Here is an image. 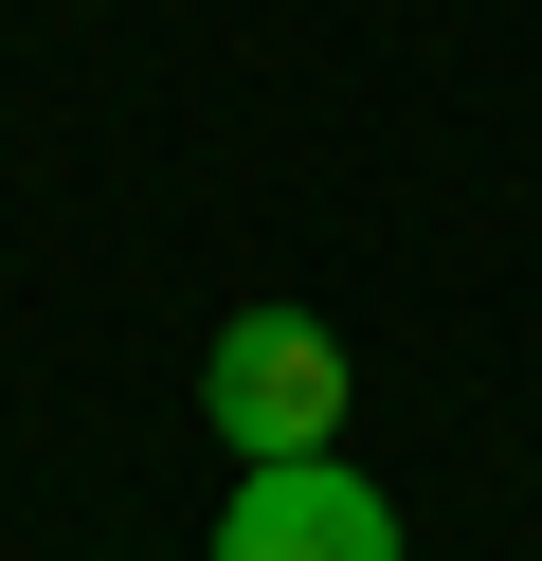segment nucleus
<instances>
[{"instance_id":"f257e3e1","label":"nucleus","mask_w":542,"mask_h":561,"mask_svg":"<svg viewBox=\"0 0 542 561\" xmlns=\"http://www.w3.org/2000/svg\"><path fill=\"white\" fill-rule=\"evenodd\" d=\"M199 416L272 471V453H325L344 435V344L308 327V308H235L217 327V363H199Z\"/></svg>"},{"instance_id":"f03ea898","label":"nucleus","mask_w":542,"mask_h":561,"mask_svg":"<svg viewBox=\"0 0 542 561\" xmlns=\"http://www.w3.org/2000/svg\"><path fill=\"white\" fill-rule=\"evenodd\" d=\"M217 561H397V507L344 453H272V471L217 507Z\"/></svg>"}]
</instances>
